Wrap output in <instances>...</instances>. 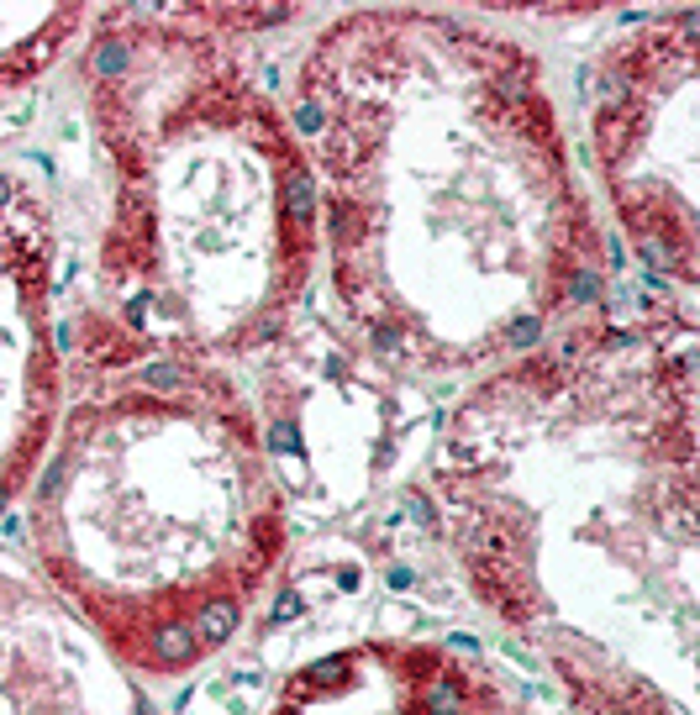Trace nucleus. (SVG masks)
Returning <instances> with one entry per match:
<instances>
[{
  "label": "nucleus",
  "instance_id": "obj_9",
  "mask_svg": "<svg viewBox=\"0 0 700 715\" xmlns=\"http://www.w3.org/2000/svg\"><path fill=\"white\" fill-rule=\"evenodd\" d=\"M268 442H274L279 452H301V437H295L290 426H274V431H268Z\"/></svg>",
  "mask_w": 700,
  "mask_h": 715
},
{
  "label": "nucleus",
  "instance_id": "obj_5",
  "mask_svg": "<svg viewBox=\"0 0 700 715\" xmlns=\"http://www.w3.org/2000/svg\"><path fill=\"white\" fill-rule=\"evenodd\" d=\"M537 337H543V321H537V316H516V321H511V347H532Z\"/></svg>",
  "mask_w": 700,
  "mask_h": 715
},
{
  "label": "nucleus",
  "instance_id": "obj_8",
  "mask_svg": "<svg viewBox=\"0 0 700 715\" xmlns=\"http://www.w3.org/2000/svg\"><path fill=\"white\" fill-rule=\"evenodd\" d=\"M121 63H127V53H121V48L111 43V48H100V58H95V69H100V74H116V69H121Z\"/></svg>",
  "mask_w": 700,
  "mask_h": 715
},
{
  "label": "nucleus",
  "instance_id": "obj_11",
  "mask_svg": "<svg viewBox=\"0 0 700 715\" xmlns=\"http://www.w3.org/2000/svg\"><path fill=\"white\" fill-rule=\"evenodd\" d=\"M595 290H600V285H595V274H574V295H580V300H590Z\"/></svg>",
  "mask_w": 700,
  "mask_h": 715
},
{
  "label": "nucleus",
  "instance_id": "obj_14",
  "mask_svg": "<svg viewBox=\"0 0 700 715\" xmlns=\"http://www.w3.org/2000/svg\"><path fill=\"white\" fill-rule=\"evenodd\" d=\"M0 200H6V179H0Z\"/></svg>",
  "mask_w": 700,
  "mask_h": 715
},
{
  "label": "nucleus",
  "instance_id": "obj_16",
  "mask_svg": "<svg viewBox=\"0 0 700 715\" xmlns=\"http://www.w3.org/2000/svg\"><path fill=\"white\" fill-rule=\"evenodd\" d=\"M622 715H627V710H622Z\"/></svg>",
  "mask_w": 700,
  "mask_h": 715
},
{
  "label": "nucleus",
  "instance_id": "obj_3",
  "mask_svg": "<svg viewBox=\"0 0 700 715\" xmlns=\"http://www.w3.org/2000/svg\"><path fill=\"white\" fill-rule=\"evenodd\" d=\"M285 206H290V216H316V190H311V174H285Z\"/></svg>",
  "mask_w": 700,
  "mask_h": 715
},
{
  "label": "nucleus",
  "instance_id": "obj_6",
  "mask_svg": "<svg viewBox=\"0 0 700 715\" xmlns=\"http://www.w3.org/2000/svg\"><path fill=\"white\" fill-rule=\"evenodd\" d=\"M427 710H432V715H453V710H459V689H453V684H437V689L427 694Z\"/></svg>",
  "mask_w": 700,
  "mask_h": 715
},
{
  "label": "nucleus",
  "instance_id": "obj_15",
  "mask_svg": "<svg viewBox=\"0 0 700 715\" xmlns=\"http://www.w3.org/2000/svg\"><path fill=\"white\" fill-rule=\"evenodd\" d=\"M0 510H6V494H0Z\"/></svg>",
  "mask_w": 700,
  "mask_h": 715
},
{
  "label": "nucleus",
  "instance_id": "obj_13",
  "mask_svg": "<svg viewBox=\"0 0 700 715\" xmlns=\"http://www.w3.org/2000/svg\"><path fill=\"white\" fill-rule=\"evenodd\" d=\"M390 589H411V568H390Z\"/></svg>",
  "mask_w": 700,
  "mask_h": 715
},
{
  "label": "nucleus",
  "instance_id": "obj_1",
  "mask_svg": "<svg viewBox=\"0 0 700 715\" xmlns=\"http://www.w3.org/2000/svg\"><path fill=\"white\" fill-rule=\"evenodd\" d=\"M232 631H237V605L211 600L206 610H200V637H206V642H226Z\"/></svg>",
  "mask_w": 700,
  "mask_h": 715
},
{
  "label": "nucleus",
  "instance_id": "obj_4",
  "mask_svg": "<svg viewBox=\"0 0 700 715\" xmlns=\"http://www.w3.org/2000/svg\"><path fill=\"white\" fill-rule=\"evenodd\" d=\"M142 379L153 384V389H179V384H190V374H184L179 363H147Z\"/></svg>",
  "mask_w": 700,
  "mask_h": 715
},
{
  "label": "nucleus",
  "instance_id": "obj_12",
  "mask_svg": "<svg viewBox=\"0 0 700 715\" xmlns=\"http://www.w3.org/2000/svg\"><path fill=\"white\" fill-rule=\"evenodd\" d=\"M58 479H63V463H53L48 474H43V494H53V489H58Z\"/></svg>",
  "mask_w": 700,
  "mask_h": 715
},
{
  "label": "nucleus",
  "instance_id": "obj_7",
  "mask_svg": "<svg viewBox=\"0 0 700 715\" xmlns=\"http://www.w3.org/2000/svg\"><path fill=\"white\" fill-rule=\"evenodd\" d=\"M338 673H348V657H327V663H316V668H311V679H316V684H332Z\"/></svg>",
  "mask_w": 700,
  "mask_h": 715
},
{
  "label": "nucleus",
  "instance_id": "obj_10",
  "mask_svg": "<svg viewBox=\"0 0 700 715\" xmlns=\"http://www.w3.org/2000/svg\"><path fill=\"white\" fill-rule=\"evenodd\" d=\"M295 127H301V132H321V111H316V105H301V111H295Z\"/></svg>",
  "mask_w": 700,
  "mask_h": 715
},
{
  "label": "nucleus",
  "instance_id": "obj_2",
  "mask_svg": "<svg viewBox=\"0 0 700 715\" xmlns=\"http://www.w3.org/2000/svg\"><path fill=\"white\" fill-rule=\"evenodd\" d=\"M158 657H164V663H190L195 657V631L190 626H169V631H158Z\"/></svg>",
  "mask_w": 700,
  "mask_h": 715
}]
</instances>
